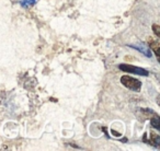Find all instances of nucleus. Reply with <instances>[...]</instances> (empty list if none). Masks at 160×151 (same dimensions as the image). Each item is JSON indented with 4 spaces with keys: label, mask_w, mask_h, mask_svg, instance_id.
Wrapping results in <instances>:
<instances>
[{
    "label": "nucleus",
    "mask_w": 160,
    "mask_h": 151,
    "mask_svg": "<svg viewBox=\"0 0 160 151\" xmlns=\"http://www.w3.org/2000/svg\"><path fill=\"white\" fill-rule=\"evenodd\" d=\"M150 122H151V126L155 127L156 129L160 128V119L158 115H155V116H152V117H150Z\"/></svg>",
    "instance_id": "4"
},
{
    "label": "nucleus",
    "mask_w": 160,
    "mask_h": 151,
    "mask_svg": "<svg viewBox=\"0 0 160 151\" xmlns=\"http://www.w3.org/2000/svg\"><path fill=\"white\" fill-rule=\"evenodd\" d=\"M120 69L123 71H126V72L136 73V75H140V76H147L148 75V71L144 70V69L139 68V67L131 66V65H120Z\"/></svg>",
    "instance_id": "2"
},
{
    "label": "nucleus",
    "mask_w": 160,
    "mask_h": 151,
    "mask_svg": "<svg viewBox=\"0 0 160 151\" xmlns=\"http://www.w3.org/2000/svg\"><path fill=\"white\" fill-rule=\"evenodd\" d=\"M147 43H148V45L150 46V48L153 51L156 57L159 58V49H160L159 42H158L157 40H155V38H152V37H148V38H147Z\"/></svg>",
    "instance_id": "3"
},
{
    "label": "nucleus",
    "mask_w": 160,
    "mask_h": 151,
    "mask_svg": "<svg viewBox=\"0 0 160 151\" xmlns=\"http://www.w3.org/2000/svg\"><path fill=\"white\" fill-rule=\"evenodd\" d=\"M121 83L125 88L132 90V91H139L142 88V82L138 79L129 77V76H123L121 77Z\"/></svg>",
    "instance_id": "1"
},
{
    "label": "nucleus",
    "mask_w": 160,
    "mask_h": 151,
    "mask_svg": "<svg viewBox=\"0 0 160 151\" xmlns=\"http://www.w3.org/2000/svg\"><path fill=\"white\" fill-rule=\"evenodd\" d=\"M152 31L153 33H155V35L157 36V37H159L160 36V27L158 24H153L152 25Z\"/></svg>",
    "instance_id": "5"
}]
</instances>
